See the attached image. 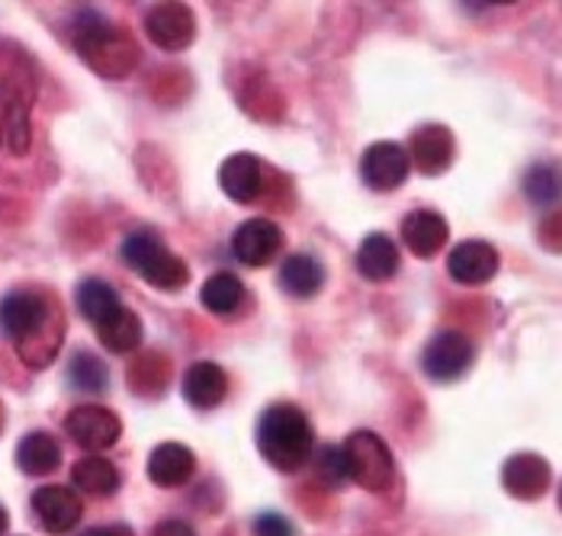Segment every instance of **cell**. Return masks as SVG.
<instances>
[{
	"mask_svg": "<svg viewBox=\"0 0 562 536\" xmlns=\"http://www.w3.org/2000/svg\"><path fill=\"white\" fill-rule=\"evenodd\" d=\"M0 328L13 338L16 354L30 369H45L65 338L61 309L33 289H16L0 303Z\"/></svg>",
	"mask_w": 562,
	"mask_h": 536,
	"instance_id": "1",
	"label": "cell"
},
{
	"mask_svg": "<svg viewBox=\"0 0 562 536\" xmlns=\"http://www.w3.org/2000/svg\"><path fill=\"white\" fill-rule=\"evenodd\" d=\"M36 103V68L23 48L0 43V106L7 119V141L16 155L30 148V110Z\"/></svg>",
	"mask_w": 562,
	"mask_h": 536,
	"instance_id": "2",
	"label": "cell"
},
{
	"mask_svg": "<svg viewBox=\"0 0 562 536\" xmlns=\"http://www.w3.org/2000/svg\"><path fill=\"white\" fill-rule=\"evenodd\" d=\"M312 424L303 408L290 402L270 404L258 424V449L260 456L280 469V472H296L303 469L305 459L312 456Z\"/></svg>",
	"mask_w": 562,
	"mask_h": 536,
	"instance_id": "3",
	"label": "cell"
},
{
	"mask_svg": "<svg viewBox=\"0 0 562 536\" xmlns=\"http://www.w3.org/2000/svg\"><path fill=\"white\" fill-rule=\"evenodd\" d=\"M75 48L103 78H126L138 61V48L130 36L97 13H87L75 26Z\"/></svg>",
	"mask_w": 562,
	"mask_h": 536,
	"instance_id": "4",
	"label": "cell"
},
{
	"mask_svg": "<svg viewBox=\"0 0 562 536\" xmlns=\"http://www.w3.org/2000/svg\"><path fill=\"white\" fill-rule=\"evenodd\" d=\"M123 261L135 270L145 283L165 293H180L190 283L187 264L165 248V241L151 231H132L123 241Z\"/></svg>",
	"mask_w": 562,
	"mask_h": 536,
	"instance_id": "5",
	"label": "cell"
},
{
	"mask_svg": "<svg viewBox=\"0 0 562 536\" xmlns=\"http://www.w3.org/2000/svg\"><path fill=\"white\" fill-rule=\"evenodd\" d=\"M347 479H353L367 492H386L395 479V463L383 437L373 431H353L345 441Z\"/></svg>",
	"mask_w": 562,
	"mask_h": 536,
	"instance_id": "6",
	"label": "cell"
},
{
	"mask_svg": "<svg viewBox=\"0 0 562 536\" xmlns=\"http://www.w3.org/2000/svg\"><path fill=\"white\" fill-rule=\"evenodd\" d=\"M473 360H476V347L463 331H440L428 341L422 366L434 383H453L473 366Z\"/></svg>",
	"mask_w": 562,
	"mask_h": 536,
	"instance_id": "7",
	"label": "cell"
},
{
	"mask_svg": "<svg viewBox=\"0 0 562 536\" xmlns=\"http://www.w3.org/2000/svg\"><path fill=\"white\" fill-rule=\"evenodd\" d=\"M68 437L85 449H106L113 447L123 434V421L103 408V404H78L65 418Z\"/></svg>",
	"mask_w": 562,
	"mask_h": 536,
	"instance_id": "8",
	"label": "cell"
},
{
	"mask_svg": "<svg viewBox=\"0 0 562 536\" xmlns=\"http://www.w3.org/2000/svg\"><path fill=\"white\" fill-rule=\"evenodd\" d=\"M412 171L408 151L395 141H376L363 151L360 158V178L367 186L380 190V193H392L398 190Z\"/></svg>",
	"mask_w": 562,
	"mask_h": 536,
	"instance_id": "9",
	"label": "cell"
},
{
	"mask_svg": "<svg viewBox=\"0 0 562 536\" xmlns=\"http://www.w3.org/2000/svg\"><path fill=\"white\" fill-rule=\"evenodd\" d=\"M145 33L158 48L180 52L196 39V16L187 3H158L145 16Z\"/></svg>",
	"mask_w": 562,
	"mask_h": 536,
	"instance_id": "10",
	"label": "cell"
},
{
	"mask_svg": "<svg viewBox=\"0 0 562 536\" xmlns=\"http://www.w3.org/2000/svg\"><path fill=\"white\" fill-rule=\"evenodd\" d=\"M283 248V228L270 219H248L232 238V254L248 267H267Z\"/></svg>",
	"mask_w": 562,
	"mask_h": 536,
	"instance_id": "11",
	"label": "cell"
},
{
	"mask_svg": "<svg viewBox=\"0 0 562 536\" xmlns=\"http://www.w3.org/2000/svg\"><path fill=\"white\" fill-rule=\"evenodd\" d=\"M453 133L440 123H428L422 129H415L412 135V151H408V161L425 174V178H437L443 174L450 164H453Z\"/></svg>",
	"mask_w": 562,
	"mask_h": 536,
	"instance_id": "12",
	"label": "cell"
},
{
	"mask_svg": "<svg viewBox=\"0 0 562 536\" xmlns=\"http://www.w3.org/2000/svg\"><path fill=\"white\" fill-rule=\"evenodd\" d=\"M33 511L43 524V531L48 534H68L78 527L81 514H85V504L81 498L65 489V486H45L40 492H33Z\"/></svg>",
	"mask_w": 562,
	"mask_h": 536,
	"instance_id": "13",
	"label": "cell"
},
{
	"mask_svg": "<svg viewBox=\"0 0 562 536\" xmlns=\"http://www.w3.org/2000/svg\"><path fill=\"white\" fill-rule=\"evenodd\" d=\"M447 273L463 286H482L498 273V251L488 241H463L450 251Z\"/></svg>",
	"mask_w": 562,
	"mask_h": 536,
	"instance_id": "14",
	"label": "cell"
},
{
	"mask_svg": "<svg viewBox=\"0 0 562 536\" xmlns=\"http://www.w3.org/2000/svg\"><path fill=\"white\" fill-rule=\"evenodd\" d=\"M502 486L520 501H537L550 489V463L537 453H518L505 463Z\"/></svg>",
	"mask_w": 562,
	"mask_h": 536,
	"instance_id": "15",
	"label": "cell"
},
{
	"mask_svg": "<svg viewBox=\"0 0 562 536\" xmlns=\"http://www.w3.org/2000/svg\"><path fill=\"white\" fill-rule=\"evenodd\" d=\"M450 238V225L434 209H415L402 219V241L415 258H434Z\"/></svg>",
	"mask_w": 562,
	"mask_h": 536,
	"instance_id": "16",
	"label": "cell"
},
{
	"mask_svg": "<svg viewBox=\"0 0 562 536\" xmlns=\"http://www.w3.org/2000/svg\"><path fill=\"white\" fill-rule=\"evenodd\" d=\"M196 456L183 444H161L148 456V479L161 489H180L193 479Z\"/></svg>",
	"mask_w": 562,
	"mask_h": 536,
	"instance_id": "17",
	"label": "cell"
},
{
	"mask_svg": "<svg viewBox=\"0 0 562 536\" xmlns=\"http://www.w3.org/2000/svg\"><path fill=\"white\" fill-rule=\"evenodd\" d=\"M260 180H263L260 161L255 155H248V151L225 158L222 168H218L222 193H225L228 199H235V203H251V199H258Z\"/></svg>",
	"mask_w": 562,
	"mask_h": 536,
	"instance_id": "18",
	"label": "cell"
},
{
	"mask_svg": "<svg viewBox=\"0 0 562 536\" xmlns=\"http://www.w3.org/2000/svg\"><path fill=\"white\" fill-rule=\"evenodd\" d=\"M228 396V376L222 373V366L200 360L183 373V399L193 408H216Z\"/></svg>",
	"mask_w": 562,
	"mask_h": 536,
	"instance_id": "19",
	"label": "cell"
},
{
	"mask_svg": "<svg viewBox=\"0 0 562 536\" xmlns=\"http://www.w3.org/2000/svg\"><path fill=\"white\" fill-rule=\"evenodd\" d=\"M357 270H360V276H367L373 283H383V280L395 276V270H398V248H395V241H392L390 235L373 231V235L363 238V244L357 251Z\"/></svg>",
	"mask_w": 562,
	"mask_h": 536,
	"instance_id": "20",
	"label": "cell"
},
{
	"mask_svg": "<svg viewBox=\"0 0 562 536\" xmlns=\"http://www.w3.org/2000/svg\"><path fill=\"white\" fill-rule=\"evenodd\" d=\"M325 283V270L312 254H293L280 267V289L293 299H312Z\"/></svg>",
	"mask_w": 562,
	"mask_h": 536,
	"instance_id": "21",
	"label": "cell"
},
{
	"mask_svg": "<svg viewBox=\"0 0 562 536\" xmlns=\"http://www.w3.org/2000/svg\"><path fill=\"white\" fill-rule=\"evenodd\" d=\"M16 466L26 476H48L61 466V447L52 434L45 431H33L20 441L16 447Z\"/></svg>",
	"mask_w": 562,
	"mask_h": 536,
	"instance_id": "22",
	"label": "cell"
},
{
	"mask_svg": "<svg viewBox=\"0 0 562 536\" xmlns=\"http://www.w3.org/2000/svg\"><path fill=\"white\" fill-rule=\"evenodd\" d=\"M97 334H100V341H103L106 351L130 354V351H135L142 344V321H138V315L132 312V309L120 306L110 318H103L97 324Z\"/></svg>",
	"mask_w": 562,
	"mask_h": 536,
	"instance_id": "23",
	"label": "cell"
},
{
	"mask_svg": "<svg viewBox=\"0 0 562 536\" xmlns=\"http://www.w3.org/2000/svg\"><path fill=\"white\" fill-rule=\"evenodd\" d=\"M71 479H75V486L81 492L97 494V498H106V494H113L120 489V469L110 459H103V456L78 459L75 469H71Z\"/></svg>",
	"mask_w": 562,
	"mask_h": 536,
	"instance_id": "24",
	"label": "cell"
},
{
	"mask_svg": "<svg viewBox=\"0 0 562 536\" xmlns=\"http://www.w3.org/2000/svg\"><path fill=\"white\" fill-rule=\"evenodd\" d=\"M200 303L210 309L213 315H232L241 309V303H245V286H241V280L235 276V273H228V270H218L213 273L206 283H203V289H200Z\"/></svg>",
	"mask_w": 562,
	"mask_h": 536,
	"instance_id": "25",
	"label": "cell"
},
{
	"mask_svg": "<svg viewBox=\"0 0 562 536\" xmlns=\"http://www.w3.org/2000/svg\"><path fill=\"white\" fill-rule=\"evenodd\" d=\"M171 383V360L148 351L130 366V386L138 396H161Z\"/></svg>",
	"mask_w": 562,
	"mask_h": 536,
	"instance_id": "26",
	"label": "cell"
},
{
	"mask_svg": "<svg viewBox=\"0 0 562 536\" xmlns=\"http://www.w3.org/2000/svg\"><path fill=\"white\" fill-rule=\"evenodd\" d=\"M120 306H123V303H120L116 289H113L110 283H103V280H85V283L78 286V309L85 312V318L93 328H97L103 318H110Z\"/></svg>",
	"mask_w": 562,
	"mask_h": 536,
	"instance_id": "27",
	"label": "cell"
},
{
	"mask_svg": "<svg viewBox=\"0 0 562 536\" xmlns=\"http://www.w3.org/2000/svg\"><path fill=\"white\" fill-rule=\"evenodd\" d=\"M524 193L537 206H553L562 199V168L540 161L524 174Z\"/></svg>",
	"mask_w": 562,
	"mask_h": 536,
	"instance_id": "28",
	"label": "cell"
},
{
	"mask_svg": "<svg viewBox=\"0 0 562 536\" xmlns=\"http://www.w3.org/2000/svg\"><path fill=\"white\" fill-rule=\"evenodd\" d=\"M68 379H71V386H75V389H81V392H103V389H106V383H110V373H106L103 360L81 351V354H75V357H71Z\"/></svg>",
	"mask_w": 562,
	"mask_h": 536,
	"instance_id": "29",
	"label": "cell"
},
{
	"mask_svg": "<svg viewBox=\"0 0 562 536\" xmlns=\"http://www.w3.org/2000/svg\"><path fill=\"white\" fill-rule=\"evenodd\" d=\"M315 476L318 482L338 489L341 482H347V463H345V449L341 447H325L318 449L315 456Z\"/></svg>",
	"mask_w": 562,
	"mask_h": 536,
	"instance_id": "30",
	"label": "cell"
},
{
	"mask_svg": "<svg viewBox=\"0 0 562 536\" xmlns=\"http://www.w3.org/2000/svg\"><path fill=\"white\" fill-rule=\"evenodd\" d=\"M255 536H293V527L280 514H260L255 521Z\"/></svg>",
	"mask_w": 562,
	"mask_h": 536,
	"instance_id": "31",
	"label": "cell"
},
{
	"mask_svg": "<svg viewBox=\"0 0 562 536\" xmlns=\"http://www.w3.org/2000/svg\"><path fill=\"white\" fill-rule=\"evenodd\" d=\"M155 536H196V534H193V527H190V524H183V521H161V524L155 527Z\"/></svg>",
	"mask_w": 562,
	"mask_h": 536,
	"instance_id": "32",
	"label": "cell"
},
{
	"mask_svg": "<svg viewBox=\"0 0 562 536\" xmlns=\"http://www.w3.org/2000/svg\"><path fill=\"white\" fill-rule=\"evenodd\" d=\"M87 536H135L126 527V524H113V527H97V531H90Z\"/></svg>",
	"mask_w": 562,
	"mask_h": 536,
	"instance_id": "33",
	"label": "cell"
},
{
	"mask_svg": "<svg viewBox=\"0 0 562 536\" xmlns=\"http://www.w3.org/2000/svg\"><path fill=\"white\" fill-rule=\"evenodd\" d=\"M7 534V511L0 508V536Z\"/></svg>",
	"mask_w": 562,
	"mask_h": 536,
	"instance_id": "34",
	"label": "cell"
},
{
	"mask_svg": "<svg viewBox=\"0 0 562 536\" xmlns=\"http://www.w3.org/2000/svg\"><path fill=\"white\" fill-rule=\"evenodd\" d=\"M0 427H3V404H0Z\"/></svg>",
	"mask_w": 562,
	"mask_h": 536,
	"instance_id": "35",
	"label": "cell"
},
{
	"mask_svg": "<svg viewBox=\"0 0 562 536\" xmlns=\"http://www.w3.org/2000/svg\"><path fill=\"white\" fill-rule=\"evenodd\" d=\"M560 508H562V486H560Z\"/></svg>",
	"mask_w": 562,
	"mask_h": 536,
	"instance_id": "36",
	"label": "cell"
}]
</instances>
